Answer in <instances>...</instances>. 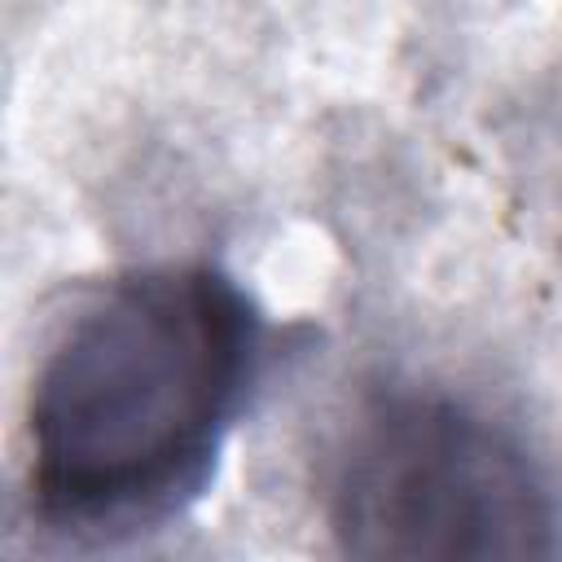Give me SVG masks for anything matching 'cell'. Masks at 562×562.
Returning a JSON list of instances; mask_svg holds the SVG:
<instances>
[{
	"mask_svg": "<svg viewBox=\"0 0 562 562\" xmlns=\"http://www.w3.org/2000/svg\"><path fill=\"white\" fill-rule=\"evenodd\" d=\"M268 360V321L211 259L97 285L53 334L26 395V501L44 531L127 544L215 479Z\"/></svg>",
	"mask_w": 562,
	"mask_h": 562,
	"instance_id": "6da1fadb",
	"label": "cell"
},
{
	"mask_svg": "<svg viewBox=\"0 0 562 562\" xmlns=\"http://www.w3.org/2000/svg\"><path fill=\"white\" fill-rule=\"evenodd\" d=\"M334 544L378 562L544 558L558 501L527 443L457 395L395 386L360 404L325 496Z\"/></svg>",
	"mask_w": 562,
	"mask_h": 562,
	"instance_id": "7a4b0ae2",
	"label": "cell"
}]
</instances>
